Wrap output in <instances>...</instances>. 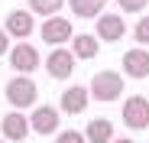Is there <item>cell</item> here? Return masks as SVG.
<instances>
[{"label":"cell","instance_id":"16","mask_svg":"<svg viewBox=\"0 0 149 143\" xmlns=\"http://www.w3.org/2000/svg\"><path fill=\"white\" fill-rule=\"evenodd\" d=\"M26 4H29L26 10L33 16H45L49 20V16H58V10L65 7V0H26Z\"/></svg>","mask_w":149,"mask_h":143},{"label":"cell","instance_id":"19","mask_svg":"<svg viewBox=\"0 0 149 143\" xmlns=\"http://www.w3.org/2000/svg\"><path fill=\"white\" fill-rule=\"evenodd\" d=\"M146 4H149V0H117V7H120L123 13H143Z\"/></svg>","mask_w":149,"mask_h":143},{"label":"cell","instance_id":"9","mask_svg":"<svg viewBox=\"0 0 149 143\" xmlns=\"http://www.w3.org/2000/svg\"><path fill=\"white\" fill-rule=\"evenodd\" d=\"M42 65L49 72V78L65 81V78H71V72H74V55H71V49H52Z\"/></svg>","mask_w":149,"mask_h":143},{"label":"cell","instance_id":"15","mask_svg":"<svg viewBox=\"0 0 149 143\" xmlns=\"http://www.w3.org/2000/svg\"><path fill=\"white\" fill-rule=\"evenodd\" d=\"M65 4L78 20H97L101 13H107V0H65Z\"/></svg>","mask_w":149,"mask_h":143},{"label":"cell","instance_id":"18","mask_svg":"<svg viewBox=\"0 0 149 143\" xmlns=\"http://www.w3.org/2000/svg\"><path fill=\"white\" fill-rule=\"evenodd\" d=\"M55 143H88L81 130H58L55 133Z\"/></svg>","mask_w":149,"mask_h":143},{"label":"cell","instance_id":"17","mask_svg":"<svg viewBox=\"0 0 149 143\" xmlns=\"http://www.w3.org/2000/svg\"><path fill=\"white\" fill-rule=\"evenodd\" d=\"M133 39H136L139 49H146V46H149V16H139V23L133 26Z\"/></svg>","mask_w":149,"mask_h":143},{"label":"cell","instance_id":"3","mask_svg":"<svg viewBox=\"0 0 149 143\" xmlns=\"http://www.w3.org/2000/svg\"><path fill=\"white\" fill-rule=\"evenodd\" d=\"M29 130L39 137H52L55 130H62V111L55 104H36L29 114Z\"/></svg>","mask_w":149,"mask_h":143},{"label":"cell","instance_id":"4","mask_svg":"<svg viewBox=\"0 0 149 143\" xmlns=\"http://www.w3.org/2000/svg\"><path fill=\"white\" fill-rule=\"evenodd\" d=\"M10 65H13V72L16 75H29L33 78V72L42 65V59H39V49L33 42H16V46H10Z\"/></svg>","mask_w":149,"mask_h":143},{"label":"cell","instance_id":"14","mask_svg":"<svg viewBox=\"0 0 149 143\" xmlns=\"http://www.w3.org/2000/svg\"><path fill=\"white\" fill-rule=\"evenodd\" d=\"M84 140L88 143H113V124L107 121V117H94V121H88Z\"/></svg>","mask_w":149,"mask_h":143},{"label":"cell","instance_id":"1","mask_svg":"<svg viewBox=\"0 0 149 143\" xmlns=\"http://www.w3.org/2000/svg\"><path fill=\"white\" fill-rule=\"evenodd\" d=\"M88 94L94 101H101V104H110L117 98H123V75L113 68H104V72H97V75L91 78V88Z\"/></svg>","mask_w":149,"mask_h":143},{"label":"cell","instance_id":"13","mask_svg":"<svg viewBox=\"0 0 149 143\" xmlns=\"http://www.w3.org/2000/svg\"><path fill=\"white\" fill-rule=\"evenodd\" d=\"M101 52V42H97L94 33H74L71 36V55L74 59H94Z\"/></svg>","mask_w":149,"mask_h":143},{"label":"cell","instance_id":"5","mask_svg":"<svg viewBox=\"0 0 149 143\" xmlns=\"http://www.w3.org/2000/svg\"><path fill=\"white\" fill-rule=\"evenodd\" d=\"M39 36H42L45 46H52V49H65V42H71L74 29H71V23L65 16H49V20H42Z\"/></svg>","mask_w":149,"mask_h":143},{"label":"cell","instance_id":"8","mask_svg":"<svg viewBox=\"0 0 149 143\" xmlns=\"http://www.w3.org/2000/svg\"><path fill=\"white\" fill-rule=\"evenodd\" d=\"M36 29V20L29 10H10L7 20H3V33L19 39V42H29V33Z\"/></svg>","mask_w":149,"mask_h":143},{"label":"cell","instance_id":"21","mask_svg":"<svg viewBox=\"0 0 149 143\" xmlns=\"http://www.w3.org/2000/svg\"><path fill=\"white\" fill-rule=\"evenodd\" d=\"M113 143H136L133 137H113Z\"/></svg>","mask_w":149,"mask_h":143},{"label":"cell","instance_id":"12","mask_svg":"<svg viewBox=\"0 0 149 143\" xmlns=\"http://www.w3.org/2000/svg\"><path fill=\"white\" fill-rule=\"evenodd\" d=\"M88 101H91V94H88L84 85H68L58 98V111L62 114H81L88 107Z\"/></svg>","mask_w":149,"mask_h":143},{"label":"cell","instance_id":"11","mask_svg":"<svg viewBox=\"0 0 149 143\" xmlns=\"http://www.w3.org/2000/svg\"><path fill=\"white\" fill-rule=\"evenodd\" d=\"M123 75L127 78H149V52L139 49V46H133V49L123 52Z\"/></svg>","mask_w":149,"mask_h":143},{"label":"cell","instance_id":"20","mask_svg":"<svg viewBox=\"0 0 149 143\" xmlns=\"http://www.w3.org/2000/svg\"><path fill=\"white\" fill-rule=\"evenodd\" d=\"M3 52L10 55V36L3 33V26H0V55H3Z\"/></svg>","mask_w":149,"mask_h":143},{"label":"cell","instance_id":"22","mask_svg":"<svg viewBox=\"0 0 149 143\" xmlns=\"http://www.w3.org/2000/svg\"><path fill=\"white\" fill-rule=\"evenodd\" d=\"M0 143H7V140H3V137H0Z\"/></svg>","mask_w":149,"mask_h":143},{"label":"cell","instance_id":"6","mask_svg":"<svg viewBox=\"0 0 149 143\" xmlns=\"http://www.w3.org/2000/svg\"><path fill=\"white\" fill-rule=\"evenodd\" d=\"M123 124H127V130H146L149 127V98H143V94H130L127 101H123Z\"/></svg>","mask_w":149,"mask_h":143},{"label":"cell","instance_id":"10","mask_svg":"<svg viewBox=\"0 0 149 143\" xmlns=\"http://www.w3.org/2000/svg\"><path fill=\"white\" fill-rule=\"evenodd\" d=\"M0 130H3L7 143H19V140L29 137V117L23 111H10V114H3V121H0Z\"/></svg>","mask_w":149,"mask_h":143},{"label":"cell","instance_id":"2","mask_svg":"<svg viewBox=\"0 0 149 143\" xmlns=\"http://www.w3.org/2000/svg\"><path fill=\"white\" fill-rule=\"evenodd\" d=\"M3 94H7V101H10L16 111H23V107L36 104L39 88H36V81H33L29 75H16V78H10V81L3 85Z\"/></svg>","mask_w":149,"mask_h":143},{"label":"cell","instance_id":"7","mask_svg":"<svg viewBox=\"0 0 149 143\" xmlns=\"http://www.w3.org/2000/svg\"><path fill=\"white\" fill-rule=\"evenodd\" d=\"M94 36H97V42H120L127 36V23H123L120 13H101L94 20Z\"/></svg>","mask_w":149,"mask_h":143}]
</instances>
